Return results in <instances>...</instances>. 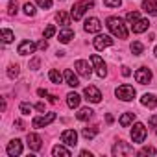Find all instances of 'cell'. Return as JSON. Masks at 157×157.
I'll list each match as a JSON object with an SVG mask.
<instances>
[{"label":"cell","mask_w":157,"mask_h":157,"mask_svg":"<svg viewBox=\"0 0 157 157\" xmlns=\"http://www.w3.org/2000/svg\"><path fill=\"white\" fill-rule=\"evenodd\" d=\"M105 24H107L109 32H111L115 37H118V39H126V37H128V28H126V24H124L122 19H118V17H109V19L105 21Z\"/></svg>","instance_id":"6da1fadb"},{"label":"cell","mask_w":157,"mask_h":157,"mask_svg":"<svg viewBox=\"0 0 157 157\" xmlns=\"http://www.w3.org/2000/svg\"><path fill=\"white\" fill-rule=\"evenodd\" d=\"M93 6H94V0H80V2H76V4L72 6L70 17H72L74 21H80V19L85 15V11H87L89 8H93Z\"/></svg>","instance_id":"7a4b0ae2"},{"label":"cell","mask_w":157,"mask_h":157,"mask_svg":"<svg viewBox=\"0 0 157 157\" xmlns=\"http://www.w3.org/2000/svg\"><path fill=\"white\" fill-rule=\"evenodd\" d=\"M115 94H117V98H118V100H122V102H131V100L135 98L137 91H135V87H133V85H128V83H124V85L117 87Z\"/></svg>","instance_id":"3957f363"},{"label":"cell","mask_w":157,"mask_h":157,"mask_svg":"<svg viewBox=\"0 0 157 157\" xmlns=\"http://www.w3.org/2000/svg\"><path fill=\"white\" fill-rule=\"evenodd\" d=\"M135 82L140 85H148L151 82V70L148 67H140L135 70Z\"/></svg>","instance_id":"277c9868"},{"label":"cell","mask_w":157,"mask_h":157,"mask_svg":"<svg viewBox=\"0 0 157 157\" xmlns=\"http://www.w3.org/2000/svg\"><path fill=\"white\" fill-rule=\"evenodd\" d=\"M144 139H146V128H144L142 122H137L131 129V140L140 144V142H144Z\"/></svg>","instance_id":"5b68a950"},{"label":"cell","mask_w":157,"mask_h":157,"mask_svg":"<svg viewBox=\"0 0 157 157\" xmlns=\"http://www.w3.org/2000/svg\"><path fill=\"white\" fill-rule=\"evenodd\" d=\"M91 63L94 65V70H96V74H98L100 78H105V76H107V67H105L104 59H102L98 54H93V56H91Z\"/></svg>","instance_id":"8992f818"},{"label":"cell","mask_w":157,"mask_h":157,"mask_svg":"<svg viewBox=\"0 0 157 157\" xmlns=\"http://www.w3.org/2000/svg\"><path fill=\"white\" fill-rule=\"evenodd\" d=\"M56 120V113H46V115H41V117H35L32 120V126L33 128H46L48 124H52Z\"/></svg>","instance_id":"52a82bcc"},{"label":"cell","mask_w":157,"mask_h":157,"mask_svg":"<svg viewBox=\"0 0 157 157\" xmlns=\"http://www.w3.org/2000/svg\"><path fill=\"white\" fill-rule=\"evenodd\" d=\"M113 155H115V157H122V155H133V148H131L128 142H122V140H118V142H115V146H113Z\"/></svg>","instance_id":"ba28073f"},{"label":"cell","mask_w":157,"mask_h":157,"mask_svg":"<svg viewBox=\"0 0 157 157\" xmlns=\"http://www.w3.org/2000/svg\"><path fill=\"white\" fill-rule=\"evenodd\" d=\"M93 44H94L96 50H105V48H109V46L113 44V39H111L109 35H102V33H98V35L93 39Z\"/></svg>","instance_id":"9c48e42d"},{"label":"cell","mask_w":157,"mask_h":157,"mask_svg":"<svg viewBox=\"0 0 157 157\" xmlns=\"http://www.w3.org/2000/svg\"><path fill=\"white\" fill-rule=\"evenodd\" d=\"M74 68H76V72L80 74V76H83V78H91V67H89V61H85V59H78L76 63H74Z\"/></svg>","instance_id":"30bf717a"},{"label":"cell","mask_w":157,"mask_h":157,"mask_svg":"<svg viewBox=\"0 0 157 157\" xmlns=\"http://www.w3.org/2000/svg\"><path fill=\"white\" fill-rule=\"evenodd\" d=\"M83 30H85L87 33H100V30H102V22H100L96 17H91V19L85 21Z\"/></svg>","instance_id":"8fae6325"},{"label":"cell","mask_w":157,"mask_h":157,"mask_svg":"<svg viewBox=\"0 0 157 157\" xmlns=\"http://www.w3.org/2000/svg\"><path fill=\"white\" fill-rule=\"evenodd\" d=\"M83 94H85V100H89V102H93V104H98V102L102 100V93H100V91H98L94 85H89V87H85Z\"/></svg>","instance_id":"7c38bea8"},{"label":"cell","mask_w":157,"mask_h":157,"mask_svg":"<svg viewBox=\"0 0 157 157\" xmlns=\"http://www.w3.org/2000/svg\"><path fill=\"white\" fill-rule=\"evenodd\" d=\"M35 50H37V44L33 43V41H22L21 44H19V48H17V52L21 54V56H30V54H35Z\"/></svg>","instance_id":"4fadbf2b"},{"label":"cell","mask_w":157,"mask_h":157,"mask_svg":"<svg viewBox=\"0 0 157 157\" xmlns=\"http://www.w3.org/2000/svg\"><path fill=\"white\" fill-rule=\"evenodd\" d=\"M26 142H28V146H30L32 151H39V150L43 148V139H41L37 133H28Z\"/></svg>","instance_id":"5bb4252c"},{"label":"cell","mask_w":157,"mask_h":157,"mask_svg":"<svg viewBox=\"0 0 157 157\" xmlns=\"http://www.w3.org/2000/svg\"><path fill=\"white\" fill-rule=\"evenodd\" d=\"M61 140H63V144H67V146H76V144H78V133H76L74 129H65V131L61 133Z\"/></svg>","instance_id":"9a60e30c"},{"label":"cell","mask_w":157,"mask_h":157,"mask_svg":"<svg viewBox=\"0 0 157 157\" xmlns=\"http://www.w3.org/2000/svg\"><path fill=\"white\" fill-rule=\"evenodd\" d=\"M6 153H8L10 157H17V155H21V153H22V142H21L19 139H13V140L8 144Z\"/></svg>","instance_id":"2e32d148"},{"label":"cell","mask_w":157,"mask_h":157,"mask_svg":"<svg viewBox=\"0 0 157 157\" xmlns=\"http://www.w3.org/2000/svg\"><path fill=\"white\" fill-rule=\"evenodd\" d=\"M142 10L148 15L157 17V2H155V0H142Z\"/></svg>","instance_id":"e0dca14e"},{"label":"cell","mask_w":157,"mask_h":157,"mask_svg":"<svg viewBox=\"0 0 157 157\" xmlns=\"http://www.w3.org/2000/svg\"><path fill=\"white\" fill-rule=\"evenodd\" d=\"M148 28H150V21H148V19H139L135 24H131L133 33H142V32H146Z\"/></svg>","instance_id":"ac0fdd59"},{"label":"cell","mask_w":157,"mask_h":157,"mask_svg":"<svg viewBox=\"0 0 157 157\" xmlns=\"http://www.w3.org/2000/svg\"><path fill=\"white\" fill-rule=\"evenodd\" d=\"M140 104H142V105H146V107H150V109H153V107H157V96H155V94L146 93V94H142Z\"/></svg>","instance_id":"d6986e66"},{"label":"cell","mask_w":157,"mask_h":157,"mask_svg":"<svg viewBox=\"0 0 157 157\" xmlns=\"http://www.w3.org/2000/svg\"><path fill=\"white\" fill-rule=\"evenodd\" d=\"M65 82H67V85H70V87H78V85H80V80H78V76L68 68V70H65Z\"/></svg>","instance_id":"ffe728a7"},{"label":"cell","mask_w":157,"mask_h":157,"mask_svg":"<svg viewBox=\"0 0 157 157\" xmlns=\"http://www.w3.org/2000/svg\"><path fill=\"white\" fill-rule=\"evenodd\" d=\"M80 102H82V96H80V94H76V93H68V94H67V104H68L70 109L80 107Z\"/></svg>","instance_id":"44dd1931"},{"label":"cell","mask_w":157,"mask_h":157,"mask_svg":"<svg viewBox=\"0 0 157 157\" xmlns=\"http://www.w3.org/2000/svg\"><path fill=\"white\" fill-rule=\"evenodd\" d=\"M70 39H74V32L67 26V28H63V30L59 32V41H61L63 44H67V43H70Z\"/></svg>","instance_id":"7402d4cb"},{"label":"cell","mask_w":157,"mask_h":157,"mask_svg":"<svg viewBox=\"0 0 157 157\" xmlns=\"http://www.w3.org/2000/svg\"><path fill=\"white\" fill-rule=\"evenodd\" d=\"M93 113H94V111H93L91 107H82L80 111L76 113V117H78V120H82V122H85V120H89V118L93 117Z\"/></svg>","instance_id":"603a6c76"},{"label":"cell","mask_w":157,"mask_h":157,"mask_svg":"<svg viewBox=\"0 0 157 157\" xmlns=\"http://www.w3.org/2000/svg\"><path fill=\"white\" fill-rule=\"evenodd\" d=\"M48 78H50V82H52V83H56V85H59V83L65 80V76H63L59 70H56V68H52V70L48 72Z\"/></svg>","instance_id":"cb8c5ba5"},{"label":"cell","mask_w":157,"mask_h":157,"mask_svg":"<svg viewBox=\"0 0 157 157\" xmlns=\"http://www.w3.org/2000/svg\"><path fill=\"white\" fill-rule=\"evenodd\" d=\"M70 19H72V17H70L67 11H59V13L56 15V21H57V22H59L63 28H67V26L70 24Z\"/></svg>","instance_id":"d4e9b609"},{"label":"cell","mask_w":157,"mask_h":157,"mask_svg":"<svg viewBox=\"0 0 157 157\" xmlns=\"http://www.w3.org/2000/svg\"><path fill=\"white\" fill-rule=\"evenodd\" d=\"M133 120H135V113H124L122 117H120V126L122 128H128V126H131L133 124Z\"/></svg>","instance_id":"484cf974"},{"label":"cell","mask_w":157,"mask_h":157,"mask_svg":"<svg viewBox=\"0 0 157 157\" xmlns=\"http://www.w3.org/2000/svg\"><path fill=\"white\" fill-rule=\"evenodd\" d=\"M52 155H54V157H59V155L68 157V155H70V150H68V148H65V146H61V144H57V146H54V148H52Z\"/></svg>","instance_id":"4316f807"},{"label":"cell","mask_w":157,"mask_h":157,"mask_svg":"<svg viewBox=\"0 0 157 157\" xmlns=\"http://www.w3.org/2000/svg\"><path fill=\"white\" fill-rule=\"evenodd\" d=\"M129 50H131V54H133V56H140V54L144 52V44H142L140 41H133V43H131V46H129Z\"/></svg>","instance_id":"83f0119b"},{"label":"cell","mask_w":157,"mask_h":157,"mask_svg":"<svg viewBox=\"0 0 157 157\" xmlns=\"http://www.w3.org/2000/svg\"><path fill=\"white\" fill-rule=\"evenodd\" d=\"M13 39H15V33H13L11 30H8V28H4V30H2V41H4L6 44H10V43H11Z\"/></svg>","instance_id":"f1b7e54d"},{"label":"cell","mask_w":157,"mask_h":157,"mask_svg":"<svg viewBox=\"0 0 157 157\" xmlns=\"http://www.w3.org/2000/svg\"><path fill=\"white\" fill-rule=\"evenodd\" d=\"M96 133H98V128H83V131H82V135L85 139H94Z\"/></svg>","instance_id":"f546056e"},{"label":"cell","mask_w":157,"mask_h":157,"mask_svg":"<svg viewBox=\"0 0 157 157\" xmlns=\"http://www.w3.org/2000/svg\"><path fill=\"white\" fill-rule=\"evenodd\" d=\"M19 74H21V70H19V65H10V68H8V76L11 78V80L19 78Z\"/></svg>","instance_id":"4dcf8cb0"},{"label":"cell","mask_w":157,"mask_h":157,"mask_svg":"<svg viewBox=\"0 0 157 157\" xmlns=\"http://www.w3.org/2000/svg\"><path fill=\"white\" fill-rule=\"evenodd\" d=\"M139 19H140V17H139V11H129V13L126 15V21H128V24H135Z\"/></svg>","instance_id":"1f68e13d"},{"label":"cell","mask_w":157,"mask_h":157,"mask_svg":"<svg viewBox=\"0 0 157 157\" xmlns=\"http://www.w3.org/2000/svg\"><path fill=\"white\" fill-rule=\"evenodd\" d=\"M54 35H56V26H54V24L46 26L44 32H43V37H44V39H50V37H54Z\"/></svg>","instance_id":"d6a6232c"},{"label":"cell","mask_w":157,"mask_h":157,"mask_svg":"<svg viewBox=\"0 0 157 157\" xmlns=\"http://www.w3.org/2000/svg\"><path fill=\"white\" fill-rule=\"evenodd\" d=\"M19 109H21V113H22V115H30V113H32V109H33V105H32V104H28V102H22V104L19 105Z\"/></svg>","instance_id":"836d02e7"},{"label":"cell","mask_w":157,"mask_h":157,"mask_svg":"<svg viewBox=\"0 0 157 157\" xmlns=\"http://www.w3.org/2000/svg\"><path fill=\"white\" fill-rule=\"evenodd\" d=\"M22 10H24V13H26L28 17H33V15H35V6H33V4H30V2H26Z\"/></svg>","instance_id":"e575fe53"},{"label":"cell","mask_w":157,"mask_h":157,"mask_svg":"<svg viewBox=\"0 0 157 157\" xmlns=\"http://www.w3.org/2000/svg\"><path fill=\"white\" fill-rule=\"evenodd\" d=\"M17 11H19V2H17V0H11L10 6H8V13L10 15H15Z\"/></svg>","instance_id":"d590c367"},{"label":"cell","mask_w":157,"mask_h":157,"mask_svg":"<svg viewBox=\"0 0 157 157\" xmlns=\"http://www.w3.org/2000/svg\"><path fill=\"white\" fill-rule=\"evenodd\" d=\"M35 4L43 10H50L52 8V0H35Z\"/></svg>","instance_id":"8d00e7d4"},{"label":"cell","mask_w":157,"mask_h":157,"mask_svg":"<svg viewBox=\"0 0 157 157\" xmlns=\"http://www.w3.org/2000/svg\"><path fill=\"white\" fill-rule=\"evenodd\" d=\"M139 155H155V148H151V146H144V148L139 151Z\"/></svg>","instance_id":"74e56055"},{"label":"cell","mask_w":157,"mask_h":157,"mask_svg":"<svg viewBox=\"0 0 157 157\" xmlns=\"http://www.w3.org/2000/svg\"><path fill=\"white\" fill-rule=\"evenodd\" d=\"M104 4H105L107 8H118V6L122 4V0H104Z\"/></svg>","instance_id":"f35d334b"},{"label":"cell","mask_w":157,"mask_h":157,"mask_svg":"<svg viewBox=\"0 0 157 157\" xmlns=\"http://www.w3.org/2000/svg\"><path fill=\"white\" fill-rule=\"evenodd\" d=\"M39 65H41V61H39L37 57L30 61V68H32V70H37V68H39Z\"/></svg>","instance_id":"ab89813d"},{"label":"cell","mask_w":157,"mask_h":157,"mask_svg":"<svg viewBox=\"0 0 157 157\" xmlns=\"http://www.w3.org/2000/svg\"><path fill=\"white\" fill-rule=\"evenodd\" d=\"M150 126H151V128H153V131L157 133V115L150 117Z\"/></svg>","instance_id":"60d3db41"},{"label":"cell","mask_w":157,"mask_h":157,"mask_svg":"<svg viewBox=\"0 0 157 157\" xmlns=\"http://www.w3.org/2000/svg\"><path fill=\"white\" fill-rule=\"evenodd\" d=\"M37 48H41V50H46V48H48V43H46V39H43V41L37 44Z\"/></svg>","instance_id":"b9f144b4"},{"label":"cell","mask_w":157,"mask_h":157,"mask_svg":"<svg viewBox=\"0 0 157 157\" xmlns=\"http://www.w3.org/2000/svg\"><path fill=\"white\" fill-rule=\"evenodd\" d=\"M129 74H131L129 67H126V65H124V67H122V76H129Z\"/></svg>","instance_id":"7bdbcfd3"},{"label":"cell","mask_w":157,"mask_h":157,"mask_svg":"<svg viewBox=\"0 0 157 157\" xmlns=\"http://www.w3.org/2000/svg\"><path fill=\"white\" fill-rule=\"evenodd\" d=\"M35 109H37V111H41V113H44V104H43V102L35 104Z\"/></svg>","instance_id":"ee69618b"},{"label":"cell","mask_w":157,"mask_h":157,"mask_svg":"<svg viewBox=\"0 0 157 157\" xmlns=\"http://www.w3.org/2000/svg\"><path fill=\"white\" fill-rule=\"evenodd\" d=\"M37 94H39V96H48V91H46V89H39Z\"/></svg>","instance_id":"f6af8a7d"},{"label":"cell","mask_w":157,"mask_h":157,"mask_svg":"<svg viewBox=\"0 0 157 157\" xmlns=\"http://www.w3.org/2000/svg\"><path fill=\"white\" fill-rule=\"evenodd\" d=\"M105 120H107V124H111V122H113V117H111V115H107V117H105Z\"/></svg>","instance_id":"bcb514c9"},{"label":"cell","mask_w":157,"mask_h":157,"mask_svg":"<svg viewBox=\"0 0 157 157\" xmlns=\"http://www.w3.org/2000/svg\"><path fill=\"white\" fill-rule=\"evenodd\" d=\"M82 157H91V153H89V151H85V150H83V151H82Z\"/></svg>","instance_id":"7dc6e473"},{"label":"cell","mask_w":157,"mask_h":157,"mask_svg":"<svg viewBox=\"0 0 157 157\" xmlns=\"http://www.w3.org/2000/svg\"><path fill=\"white\" fill-rule=\"evenodd\" d=\"M153 54H155V57H157V46H155V50H153Z\"/></svg>","instance_id":"c3c4849f"}]
</instances>
